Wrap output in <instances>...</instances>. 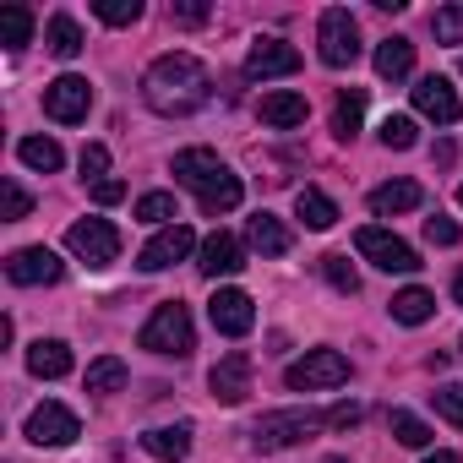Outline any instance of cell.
<instances>
[{
    "label": "cell",
    "instance_id": "obj_1",
    "mask_svg": "<svg viewBox=\"0 0 463 463\" xmlns=\"http://www.w3.org/2000/svg\"><path fill=\"white\" fill-rule=\"evenodd\" d=\"M207 93H213V77H207V66H202L196 55H185V50L158 55V61L147 66V77H142V99H147L158 115H196V109L207 104Z\"/></svg>",
    "mask_w": 463,
    "mask_h": 463
},
{
    "label": "cell",
    "instance_id": "obj_2",
    "mask_svg": "<svg viewBox=\"0 0 463 463\" xmlns=\"http://www.w3.org/2000/svg\"><path fill=\"white\" fill-rule=\"evenodd\" d=\"M175 180L191 185V191L202 196V213H235L241 196H246L241 180L223 169V158L207 153V147H185V153H175Z\"/></svg>",
    "mask_w": 463,
    "mask_h": 463
},
{
    "label": "cell",
    "instance_id": "obj_3",
    "mask_svg": "<svg viewBox=\"0 0 463 463\" xmlns=\"http://www.w3.org/2000/svg\"><path fill=\"white\" fill-rule=\"evenodd\" d=\"M137 344L142 349H153V354H191L196 349V333H191V311L180 306V300H164L153 317H147V327L137 333Z\"/></svg>",
    "mask_w": 463,
    "mask_h": 463
},
{
    "label": "cell",
    "instance_id": "obj_4",
    "mask_svg": "<svg viewBox=\"0 0 463 463\" xmlns=\"http://www.w3.org/2000/svg\"><path fill=\"white\" fill-rule=\"evenodd\" d=\"M354 251L365 257V262H376L382 273H414L420 268V251L409 246V241H398L392 229H382V223H365L360 235H354Z\"/></svg>",
    "mask_w": 463,
    "mask_h": 463
},
{
    "label": "cell",
    "instance_id": "obj_5",
    "mask_svg": "<svg viewBox=\"0 0 463 463\" xmlns=\"http://www.w3.org/2000/svg\"><path fill=\"white\" fill-rule=\"evenodd\" d=\"M322 425H327V414H317V409H284V414H262L257 430H251V441H257L262 452H279V447L306 441V436L322 430Z\"/></svg>",
    "mask_w": 463,
    "mask_h": 463
},
{
    "label": "cell",
    "instance_id": "obj_6",
    "mask_svg": "<svg viewBox=\"0 0 463 463\" xmlns=\"http://www.w3.org/2000/svg\"><path fill=\"white\" fill-rule=\"evenodd\" d=\"M66 246H71V257H82L88 268H109V262L120 257V229H115L109 218H77V223L66 229Z\"/></svg>",
    "mask_w": 463,
    "mask_h": 463
},
{
    "label": "cell",
    "instance_id": "obj_7",
    "mask_svg": "<svg viewBox=\"0 0 463 463\" xmlns=\"http://www.w3.org/2000/svg\"><path fill=\"white\" fill-rule=\"evenodd\" d=\"M317 44H322V61L327 66H354L360 61V28L344 6H327L322 23H317Z\"/></svg>",
    "mask_w": 463,
    "mask_h": 463
},
{
    "label": "cell",
    "instance_id": "obj_8",
    "mask_svg": "<svg viewBox=\"0 0 463 463\" xmlns=\"http://www.w3.org/2000/svg\"><path fill=\"white\" fill-rule=\"evenodd\" d=\"M284 382H289L295 392H317V387H338V382H349V360H344L338 349H311L306 360H295V365L284 371Z\"/></svg>",
    "mask_w": 463,
    "mask_h": 463
},
{
    "label": "cell",
    "instance_id": "obj_9",
    "mask_svg": "<svg viewBox=\"0 0 463 463\" xmlns=\"http://www.w3.org/2000/svg\"><path fill=\"white\" fill-rule=\"evenodd\" d=\"M88 109H93V88H88V77H55V82L44 88V115H50V120L77 126V120H88Z\"/></svg>",
    "mask_w": 463,
    "mask_h": 463
},
{
    "label": "cell",
    "instance_id": "obj_10",
    "mask_svg": "<svg viewBox=\"0 0 463 463\" xmlns=\"http://www.w3.org/2000/svg\"><path fill=\"white\" fill-rule=\"evenodd\" d=\"M196 251V235L185 223H169V229H158V235L142 246V257H137V268L142 273H164V268H175V262H185Z\"/></svg>",
    "mask_w": 463,
    "mask_h": 463
},
{
    "label": "cell",
    "instance_id": "obj_11",
    "mask_svg": "<svg viewBox=\"0 0 463 463\" xmlns=\"http://www.w3.org/2000/svg\"><path fill=\"white\" fill-rule=\"evenodd\" d=\"M207 317H213V327H218L223 338H246V333L257 327V306H251L246 289H218V295L207 300Z\"/></svg>",
    "mask_w": 463,
    "mask_h": 463
},
{
    "label": "cell",
    "instance_id": "obj_12",
    "mask_svg": "<svg viewBox=\"0 0 463 463\" xmlns=\"http://www.w3.org/2000/svg\"><path fill=\"white\" fill-rule=\"evenodd\" d=\"M61 257L50 251V246H23V251H12L6 257V279L12 284H23V289H33V284H61Z\"/></svg>",
    "mask_w": 463,
    "mask_h": 463
},
{
    "label": "cell",
    "instance_id": "obj_13",
    "mask_svg": "<svg viewBox=\"0 0 463 463\" xmlns=\"http://www.w3.org/2000/svg\"><path fill=\"white\" fill-rule=\"evenodd\" d=\"M82 436V425H77V414L66 409V403H39L33 414H28V441L33 447H66V441H77Z\"/></svg>",
    "mask_w": 463,
    "mask_h": 463
},
{
    "label": "cell",
    "instance_id": "obj_14",
    "mask_svg": "<svg viewBox=\"0 0 463 463\" xmlns=\"http://www.w3.org/2000/svg\"><path fill=\"white\" fill-rule=\"evenodd\" d=\"M300 71V50L284 44V39H257L251 55H246V77L268 82V77H295Z\"/></svg>",
    "mask_w": 463,
    "mask_h": 463
},
{
    "label": "cell",
    "instance_id": "obj_15",
    "mask_svg": "<svg viewBox=\"0 0 463 463\" xmlns=\"http://www.w3.org/2000/svg\"><path fill=\"white\" fill-rule=\"evenodd\" d=\"M414 109L425 120H436V126H458L463 120V104H458V93H452L447 77H420L414 82Z\"/></svg>",
    "mask_w": 463,
    "mask_h": 463
},
{
    "label": "cell",
    "instance_id": "obj_16",
    "mask_svg": "<svg viewBox=\"0 0 463 463\" xmlns=\"http://www.w3.org/2000/svg\"><path fill=\"white\" fill-rule=\"evenodd\" d=\"M207 387H213V398H218V403H241V398L251 392V354H246V349L223 354V360L213 365Z\"/></svg>",
    "mask_w": 463,
    "mask_h": 463
},
{
    "label": "cell",
    "instance_id": "obj_17",
    "mask_svg": "<svg viewBox=\"0 0 463 463\" xmlns=\"http://www.w3.org/2000/svg\"><path fill=\"white\" fill-rule=\"evenodd\" d=\"M207 279H229V273H241L246 268V251L235 235H223V229H213V235L202 241V262H196Z\"/></svg>",
    "mask_w": 463,
    "mask_h": 463
},
{
    "label": "cell",
    "instance_id": "obj_18",
    "mask_svg": "<svg viewBox=\"0 0 463 463\" xmlns=\"http://www.w3.org/2000/svg\"><path fill=\"white\" fill-rule=\"evenodd\" d=\"M425 202V191L414 185V180H387V185H376L371 191V213L376 218H392V213H414Z\"/></svg>",
    "mask_w": 463,
    "mask_h": 463
},
{
    "label": "cell",
    "instance_id": "obj_19",
    "mask_svg": "<svg viewBox=\"0 0 463 463\" xmlns=\"http://www.w3.org/2000/svg\"><path fill=\"white\" fill-rule=\"evenodd\" d=\"M28 371L44 376V382H61V376H71V349H66L61 338H39V344L28 349Z\"/></svg>",
    "mask_w": 463,
    "mask_h": 463
},
{
    "label": "cell",
    "instance_id": "obj_20",
    "mask_svg": "<svg viewBox=\"0 0 463 463\" xmlns=\"http://www.w3.org/2000/svg\"><path fill=\"white\" fill-rule=\"evenodd\" d=\"M142 452H153L158 463H180L191 452V425H158V430H142Z\"/></svg>",
    "mask_w": 463,
    "mask_h": 463
},
{
    "label": "cell",
    "instance_id": "obj_21",
    "mask_svg": "<svg viewBox=\"0 0 463 463\" xmlns=\"http://www.w3.org/2000/svg\"><path fill=\"white\" fill-rule=\"evenodd\" d=\"M409 71H414V44H409V39H398V33H392V39H382V44H376V77L403 82Z\"/></svg>",
    "mask_w": 463,
    "mask_h": 463
},
{
    "label": "cell",
    "instance_id": "obj_22",
    "mask_svg": "<svg viewBox=\"0 0 463 463\" xmlns=\"http://www.w3.org/2000/svg\"><path fill=\"white\" fill-rule=\"evenodd\" d=\"M430 317H436V295H430V289L409 284V289H398V295H392V322L420 327V322H430Z\"/></svg>",
    "mask_w": 463,
    "mask_h": 463
},
{
    "label": "cell",
    "instance_id": "obj_23",
    "mask_svg": "<svg viewBox=\"0 0 463 463\" xmlns=\"http://www.w3.org/2000/svg\"><path fill=\"white\" fill-rule=\"evenodd\" d=\"M262 120L279 126V131L300 126L306 120V93H262Z\"/></svg>",
    "mask_w": 463,
    "mask_h": 463
},
{
    "label": "cell",
    "instance_id": "obj_24",
    "mask_svg": "<svg viewBox=\"0 0 463 463\" xmlns=\"http://www.w3.org/2000/svg\"><path fill=\"white\" fill-rule=\"evenodd\" d=\"M17 158H23L28 169H39V175H55V169L66 164V153H61L55 137H23V142H17Z\"/></svg>",
    "mask_w": 463,
    "mask_h": 463
},
{
    "label": "cell",
    "instance_id": "obj_25",
    "mask_svg": "<svg viewBox=\"0 0 463 463\" xmlns=\"http://www.w3.org/2000/svg\"><path fill=\"white\" fill-rule=\"evenodd\" d=\"M295 213L306 218V229H333V223H338V202H333L327 191H317V185H306V191L295 196Z\"/></svg>",
    "mask_w": 463,
    "mask_h": 463
},
{
    "label": "cell",
    "instance_id": "obj_26",
    "mask_svg": "<svg viewBox=\"0 0 463 463\" xmlns=\"http://www.w3.org/2000/svg\"><path fill=\"white\" fill-rule=\"evenodd\" d=\"M251 246H257L262 257H284V251H289V229H284L273 213H257V218H251Z\"/></svg>",
    "mask_w": 463,
    "mask_h": 463
},
{
    "label": "cell",
    "instance_id": "obj_27",
    "mask_svg": "<svg viewBox=\"0 0 463 463\" xmlns=\"http://www.w3.org/2000/svg\"><path fill=\"white\" fill-rule=\"evenodd\" d=\"M44 44H50V55H61V61H77L82 55V28L71 23V17H50V28H44Z\"/></svg>",
    "mask_w": 463,
    "mask_h": 463
},
{
    "label": "cell",
    "instance_id": "obj_28",
    "mask_svg": "<svg viewBox=\"0 0 463 463\" xmlns=\"http://www.w3.org/2000/svg\"><path fill=\"white\" fill-rule=\"evenodd\" d=\"M360 120H365V93H360V88L338 93V104H333V137L349 142V137L360 131Z\"/></svg>",
    "mask_w": 463,
    "mask_h": 463
},
{
    "label": "cell",
    "instance_id": "obj_29",
    "mask_svg": "<svg viewBox=\"0 0 463 463\" xmlns=\"http://www.w3.org/2000/svg\"><path fill=\"white\" fill-rule=\"evenodd\" d=\"M82 382H88V392H120L126 387V360L120 354H99Z\"/></svg>",
    "mask_w": 463,
    "mask_h": 463
},
{
    "label": "cell",
    "instance_id": "obj_30",
    "mask_svg": "<svg viewBox=\"0 0 463 463\" xmlns=\"http://www.w3.org/2000/svg\"><path fill=\"white\" fill-rule=\"evenodd\" d=\"M28 39H33V12L28 6H6V12H0V44L23 50Z\"/></svg>",
    "mask_w": 463,
    "mask_h": 463
},
{
    "label": "cell",
    "instance_id": "obj_31",
    "mask_svg": "<svg viewBox=\"0 0 463 463\" xmlns=\"http://www.w3.org/2000/svg\"><path fill=\"white\" fill-rule=\"evenodd\" d=\"M387 430H392L403 447H430V425H425L420 414H409V409H392V414H387Z\"/></svg>",
    "mask_w": 463,
    "mask_h": 463
},
{
    "label": "cell",
    "instance_id": "obj_32",
    "mask_svg": "<svg viewBox=\"0 0 463 463\" xmlns=\"http://www.w3.org/2000/svg\"><path fill=\"white\" fill-rule=\"evenodd\" d=\"M93 17L109 28H131L142 17V0H93Z\"/></svg>",
    "mask_w": 463,
    "mask_h": 463
},
{
    "label": "cell",
    "instance_id": "obj_33",
    "mask_svg": "<svg viewBox=\"0 0 463 463\" xmlns=\"http://www.w3.org/2000/svg\"><path fill=\"white\" fill-rule=\"evenodd\" d=\"M137 218H142V223H164V229H169L180 213H175V196H169V191H147V196L137 202Z\"/></svg>",
    "mask_w": 463,
    "mask_h": 463
},
{
    "label": "cell",
    "instance_id": "obj_34",
    "mask_svg": "<svg viewBox=\"0 0 463 463\" xmlns=\"http://www.w3.org/2000/svg\"><path fill=\"white\" fill-rule=\"evenodd\" d=\"M382 142L403 153V147H414V142H420V126H414L409 115H387V120H382Z\"/></svg>",
    "mask_w": 463,
    "mask_h": 463
},
{
    "label": "cell",
    "instance_id": "obj_35",
    "mask_svg": "<svg viewBox=\"0 0 463 463\" xmlns=\"http://www.w3.org/2000/svg\"><path fill=\"white\" fill-rule=\"evenodd\" d=\"M322 273L338 295H360V273L349 268V257H322Z\"/></svg>",
    "mask_w": 463,
    "mask_h": 463
},
{
    "label": "cell",
    "instance_id": "obj_36",
    "mask_svg": "<svg viewBox=\"0 0 463 463\" xmlns=\"http://www.w3.org/2000/svg\"><path fill=\"white\" fill-rule=\"evenodd\" d=\"M430 28H436L441 44H463V6H441V12L430 17Z\"/></svg>",
    "mask_w": 463,
    "mask_h": 463
},
{
    "label": "cell",
    "instance_id": "obj_37",
    "mask_svg": "<svg viewBox=\"0 0 463 463\" xmlns=\"http://www.w3.org/2000/svg\"><path fill=\"white\" fill-rule=\"evenodd\" d=\"M430 398H436V414H447L452 425H463V382H447V387H436Z\"/></svg>",
    "mask_w": 463,
    "mask_h": 463
},
{
    "label": "cell",
    "instance_id": "obj_38",
    "mask_svg": "<svg viewBox=\"0 0 463 463\" xmlns=\"http://www.w3.org/2000/svg\"><path fill=\"white\" fill-rule=\"evenodd\" d=\"M425 241H430V246H458V223H452V218H441V213H436V218H425Z\"/></svg>",
    "mask_w": 463,
    "mask_h": 463
},
{
    "label": "cell",
    "instance_id": "obj_39",
    "mask_svg": "<svg viewBox=\"0 0 463 463\" xmlns=\"http://www.w3.org/2000/svg\"><path fill=\"white\" fill-rule=\"evenodd\" d=\"M104 169H109V147H104V142H88V147H82V175L99 185V175H104Z\"/></svg>",
    "mask_w": 463,
    "mask_h": 463
},
{
    "label": "cell",
    "instance_id": "obj_40",
    "mask_svg": "<svg viewBox=\"0 0 463 463\" xmlns=\"http://www.w3.org/2000/svg\"><path fill=\"white\" fill-rule=\"evenodd\" d=\"M33 213V196L17 185V180H6V223H17V218H28Z\"/></svg>",
    "mask_w": 463,
    "mask_h": 463
},
{
    "label": "cell",
    "instance_id": "obj_41",
    "mask_svg": "<svg viewBox=\"0 0 463 463\" xmlns=\"http://www.w3.org/2000/svg\"><path fill=\"white\" fill-rule=\"evenodd\" d=\"M327 425H333V430H354V425H360V403H338V409H327Z\"/></svg>",
    "mask_w": 463,
    "mask_h": 463
},
{
    "label": "cell",
    "instance_id": "obj_42",
    "mask_svg": "<svg viewBox=\"0 0 463 463\" xmlns=\"http://www.w3.org/2000/svg\"><path fill=\"white\" fill-rule=\"evenodd\" d=\"M169 17H175L180 28H202V23H207V6H175Z\"/></svg>",
    "mask_w": 463,
    "mask_h": 463
},
{
    "label": "cell",
    "instance_id": "obj_43",
    "mask_svg": "<svg viewBox=\"0 0 463 463\" xmlns=\"http://www.w3.org/2000/svg\"><path fill=\"white\" fill-rule=\"evenodd\" d=\"M120 196H126V180H99V185H93V202H104V207L120 202Z\"/></svg>",
    "mask_w": 463,
    "mask_h": 463
},
{
    "label": "cell",
    "instance_id": "obj_44",
    "mask_svg": "<svg viewBox=\"0 0 463 463\" xmlns=\"http://www.w3.org/2000/svg\"><path fill=\"white\" fill-rule=\"evenodd\" d=\"M425 463H458V452H436V458H425Z\"/></svg>",
    "mask_w": 463,
    "mask_h": 463
},
{
    "label": "cell",
    "instance_id": "obj_45",
    "mask_svg": "<svg viewBox=\"0 0 463 463\" xmlns=\"http://www.w3.org/2000/svg\"><path fill=\"white\" fill-rule=\"evenodd\" d=\"M452 295H458V306H463V273H458V279H452Z\"/></svg>",
    "mask_w": 463,
    "mask_h": 463
},
{
    "label": "cell",
    "instance_id": "obj_46",
    "mask_svg": "<svg viewBox=\"0 0 463 463\" xmlns=\"http://www.w3.org/2000/svg\"><path fill=\"white\" fill-rule=\"evenodd\" d=\"M327 463H344V458H327Z\"/></svg>",
    "mask_w": 463,
    "mask_h": 463
},
{
    "label": "cell",
    "instance_id": "obj_47",
    "mask_svg": "<svg viewBox=\"0 0 463 463\" xmlns=\"http://www.w3.org/2000/svg\"><path fill=\"white\" fill-rule=\"evenodd\" d=\"M458 202H463V185H458Z\"/></svg>",
    "mask_w": 463,
    "mask_h": 463
},
{
    "label": "cell",
    "instance_id": "obj_48",
    "mask_svg": "<svg viewBox=\"0 0 463 463\" xmlns=\"http://www.w3.org/2000/svg\"><path fill=\"white\" fill-rule=\"evenodd\" d=\"M458 349H463V344H458Z\"/></svg>",
    "mask_w": 463,
    "mask_h": 463
},
{
    "label": "cell",
    "instance_id": "obj_49",
    "mask_svg": "<svg viewBox=\"0 0 463 463\" xmlns=\"http://www.w3.org/2000/svg\"><path fill=\"white\" fill-rule=\"evenodd\" d=\"M458 66H463V61H458Z\"/></svg>",
    "mask_w": 463,
    "mask_h": 463
}]
</instances>
